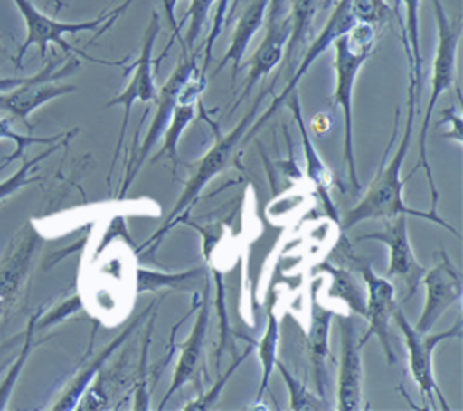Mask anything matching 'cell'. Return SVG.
<instances>
[{"instance_id": "cell-1", "label": "cell", "mask_w": 463, "mask_h": 411, "mask_svg": "<svg viewBox=\"0 0 463 411\" xmlns=\"http://www.w3.org/2000/svg\"><path fill=\"white\" fill-rule=\"evenodd\" d=\"M416 101H418V91H416L414 83L409 81V87H407V118H405V127H403L402 141L398 143V148H396L392 158L387 159V152H385V156H383L385 163L382 165V168L376 174V177L371 181L367 192L338 221L342 234H345L349 228H353L354 225H358L362 221L391 219V217H394L398 214H403V215L423 217V219H427L430 223L441 225L443 228L452 232L456 237H459L458 230L450 223H447L439 214H434L430 210L429 212L414 210V208L407 206V203L403 199V186H405V181L409 177L402 179L400 174H402V165H403L405 156H407L409 147H411L414 116H416Z\"/></svg>"}, {"instance_id": "cell-2", "label": "cell", "mask_w": 463, "mask_h": 411, "mask_svg": "<svg viewBox=\"0 0 463 411\" xmlns=\"http://www.w3.org/2000/svg\"><path fill=\"white\" fill-rule=\"evenodd\" d=\"M376 43V27L373 24L356 22L345 34L333 42L335 58L333 67L336 74V87L333 94V109H342L344 116V161L347 177L354 192L360 190L354 147H353V94L358 72L369 58Z\"/></svg>"}, {"instance_id": "cell-3", "label": "cell", "mask_w": 463, "mask_h": 411, "mask_svg": "<svg viewBox=\"0 0 463 411\" xmlns=\"http://www.w3.org/2000/svg\"><path fill=\"white\" fill-rule=\"evenodd\" d=\"M434 18H436V27H438V45H436V56L432 63V81H430V96L425 107V114L421 119L420 127V136H418V148H420V159L411 172V176L420 168L425 170V177L429 183L430 190V212L438 214V188L432 177V168L429 163V154H427V134L430 129L432 121V112L434 107L439 100V96L454 85L456 80V54H458V45L461 38V18L450 20L441 0H430Z\"/></svg>"}, {"instance_id": "cell-4", "label": "cell", "mask_w": 463, "mask_h": 411, "mask_svg": "<svg viewBox=\"0 0 463 411\" xmlns=\"http://www.w3.org/2000/svg\"><path fill=\"white\" fill-rule=\"evenodd\" d=\"M277 81V76L275 80L266 85L257 96L255 100L251 101L248 112L239 119V123L226 134V136H219L217 141L213 143V147L199 159L197 167L194 168V174L190 176V179L184 183V188L177 199V203L174 205V208L170 210L166 221L163 223V226L145 243V246H139L136 252H141L143 248H146L148 244L152 243H157L161 241V237L181 219V214H184L186 210L192 208V205L195 203V199L199 197V194L203 192V188L219 174L222 172L230 163H232V158H233V152L235 148L239 147L241 139L244 138L246 130L251 127V123L255 121V118L259 116V109H260V103L264 101V98L271 92L273 85Z\"/></svg>"}, {"instance_id": "cell-5", "label": "cell", "mask_w": 463, "mask_h": 411, "mask_svg": "<svg viewBox=\"0 0 463 411\" xmlns=\"http://www.w3.org/2000/svg\"><path fill=\"white\" fill-rule=\"evenodd\" d=\"M392 320L396 322V326L400 328L403 339H405V348H407V353H409V369H411V375L414 378V382L418 384L420 387V395H421V404H423V409H430L432 404H434V397H438L439 404H441V409H450L439 386L436 384V378H434V369H432V355H434V349L436 346L441 342V340H447V339H461L463 335V326H461V315L456 317L454 324L445 330V331H439V333H421L418 331L405 317L403 310L400 306L394 308L392 311Z\"/></svg>"}, {"instance_id": "cell-6", "label": "cell", "mask_w": 463, "mask_h": 411, "mask_svg": "<svg viewBox=\"0 0 463 411\" xmlns=\"http://www.w3.org/2000/svg\"><path fill=\"white\" fill-rule=\"evenodd\" d=\"M16 9L20 11V14L24 16L25 22V29H27V36L22 43V47L18 49V54L14 58L16 65H20L22 58L25 56V53L29 51V47L36 45L40 49V56L45 58L47 56V49L51 43H56L65 54H78L81 58H87L94 63H101V65H125L127 60H116V62H109V60H98L89 56L85 51L72 47L69 42H65V34H76L81 31H98V27L107 20V13H101L99 16L92 18V20H85V22H61L56 18L47 16L45 13H42L31 0H13Z\"/></svg>"}, {"instance_id": "cell-7", "label": "cell", "mask_w": 463, "mask_h": 411, "mask_svg": "<svg viewBox=\"0 0 463 411\" xmlns=\"http://www.w3.org/2000/svg\"><path fill=\"white\" fill-rule=\"evenodd\" d=\"M78 67L80 60L72 54H67V60L61 67H58V60L49 62L38 74L24 76L20 85L7 91L5 94H0V110L13 114L24 125L31 127L29 116L33 110L58 96L76 91V85L58 83V80L71 76Z\"/></svg>"}, {"instance_id": "cell-8", "label": "cell", "mask_w": 463, "mask_h": 411, "mask_svg": "<svg viewBox=\"0 0 463 411\" xmlns=\"http://www.w3.org/2000/svg\"><path fill=\"white\" fill-rule=\"evenodd\" d=\"M157 34H159V14L156 11H152L150 13V22H148V25L145 29V34H143V43H141L139 56L134 63H130L125 69V72H132V76H130L127 87L107 103V107H112V105H121L123 107V121H121V127H119V138H118V143H116V148H114V158H112L110 168L114 167V163L119 156V150L123 147L132 105L136 101L152 103L157 96V85H156V80H154V72L159 67L161 60H154V56H152Z\"/></svg>"}, {"instance_id": "cell-9", "label": "cell", "mask_w": 463, "mask_h": 411, "mask_svg": "<svg viewBox=\"0 0 463 411\" xmlns=\"http://www.w3.org/2000/svg\"><path fill=\"white\" fill-rule=\"evenodd\" d=\"M344 257H347V261L351 263V266L362 273V279L367 286V299H365V313L364 317L367 319V331L364 333V337H358L360 346H364L371 337H376L380 340V346L387 357L389 364L396 362V353L392 349V342H391V319H392V311L398 306L396 302V286L392 284V281H389L387 277L376 275L371 268L369 263L362 261V257L354 255L349 248L344 250L342 253Z\"/></svg>"}, {"instance_id": "cell-10", "label": "cell", "mask_w": 463, "mask_h": 411, "mask_svg": "<svg viewBox=\"0 0 463 411\" xmlns=\"http://www.w3.org/2000/svg\"><path fill=\"white\" fill-rule=\"evenodd\" d=\"M195 67H199L197 65V53H190V54L183 53V58L177 63V67L172 71L168 80L161 85V89H157V96L154 100L157 103L156 114L152 118V123L146 130L145 139L141 141V147H139L137 154L128 159V165H127L125 176H123V183H121V190L118 194L119 199L127 194L128 186L132 185V181L139 174V170H141L145 159L148 158L150 150L156 147L159 138H163V134L166 130V125L172 118V112H174V107H175V101H177V94H179L183 83L188 80V76L194 72Z\"/></svg>"}, {"instance_id": "cell-11", "label": "cell", "mask_w": 463, "mask_h": 411, "mask_svg": "<svg viewBox=\"0 0 463 411\" xmlns=\"http://www.w3.org/2000/svg\"><path fill=\"white\" fill-rule=\"evenodd\" d=\"M362 239H373L383 243L389 248V266L385 270V277L389 281H396L402 286L400 302L409 301L416 293L425 268L418 263L412 252L407 232V215L398 214L391 217L380 232L364 234L358 237V241Z\"/></svg>"}, {"instance_id": "cell-12", "label": "cell", "mask_w": 463, "mask_h": 411, "mask_svg": "<svg viewBox=\"0 0 463 411\" xmlns=\"http://www.w3.org/2000/svg\"><path fill=\"white\" fill-rule=\"evenodd\" d=\"M354 24H356V18H354L353 13H351V0L335 2L333 13L329 14V18H327V22L324 24L322 31L318 33V36H315V38L309 42V45L306 47V53L302 54V58H300V62H298V67L291 72V76H289L288 83L284 85V89L280 91V94H279L277 98H273V101L269 103V107H268L260 116H257L255 121L251 123V127L246 130V134H244V139H246V141L257 134V130L275 114V110H277V109L286 101V98L297 89L300 78L307 72V69L313 65V62H315L324 51H327L338 36L345 34Z\"/></svg>"}, {"instance_id": "cell-13", "label": "cell", "mask_w": 463, "mask_h": 411, "mask_svg": "<svg viewBox=\"0 0 463 411\" xmlns=\"http://www.w3.org/2000/svg\"><path fill=\"white\" fill-rule=\"evenodd\" d=\"M439 263L430 270H425L421 282L425 286V306L416 322V330L427 333L434 328L439 317L456 302L461 301L463 284L461 275L445 250H439Z\"/></svg>"}, {"instance_id": "cell-14", "label": "cell", "mask_w": 463, "mask_h": 411, "mask_svg": "<svg viewBox=\"0 0 463 411\" xmlns=\"http://www.w3.org/2000/svg\"><path fill=\"white\" fill-rule=\"evenodd\" d=\"M340 330V362L336 382V407L340 411H358L362 407V355L354 319L335 313Z\"/></svg>"}, {"instance_id": "cell-15", "label": "cell", "mask_w": 463, "mask_h": 411, "mask_svg": "<svg viewBox=\"0 0 463 411\" xmlns=\"http://www.w3.org/2000/svg\"><path fill=\"white\" fill-rule=\"evenodd\" d=\"M210 275H204V292H203V301L199 306V311L195 315L192 333L188 339L179 346L181 353L177 358V366L172 375V382L159 404V409L165 407V404L172 398L175 391H179L186 382H190L201 369L204 362V340L208 333V324H210Z\"/></svg>"}, {"instance_id": "cell-16", "label": "cell", "mask_w": 463, "mask_h": 411, "mask_svg": "<svg viewBox=\"0 0 463 411\" xmlns=\"http://www.w3.org/2000/svg\"><path fill=\"white\" fill-rule=\"evenodd\" d=\"M40 243V234L31 223H27L13 237L0 259V301L5 306L14 301Z\"/></svg>"}, {"instance_id": "cell-17", "label": "cell", "mask_w": 463, "mask_h": 411, "mask_svg": "<svg viewBox=\"0 0 463 411\" xmlns=\"http://www.w3.org/2000/svg\"><path fill=\"white\" fill-rule=\"evenodd\" d=\"M320 281V279H318ZM317 281L311 284V313H309V330L306 335L307 355L315 375L317 393L327 400L329 375H327V360H329V330L335 311L324 308L317 301Z\"/></svg>"}, {"instance_id": "cell-18", "label": "cell", "mask_w": 463, "mask_h": 411, "mask_svg": "<svg viewBox=\"0 0 463 411\" xmlns=\"http://www.w3.org/2000/svg\"><path fill=\"white\" fill-rule=\"evenodd\" d=\"M288 103V109L289 112L293 114V119L297 121L298 125V130H300V138H302V152H304V161H306V176L307 179L313 183L320 201H322V206L326 210V214L335 221L338 223L340 221V215H338V208L336 205L333 203V197H331V188H333V176L329 172V168L326 167V163L322 161L320 154L317 152L315 145H313V139L309 136V130L304 123V114H302V105H300V96L297 91H293L286 101Z\"/></svg>"}, {"instance_id": "cell-19", "label": "cell", "mask_w": 463, "mask_h": 411, "mask_svg": "<svg viewBox=\"0 0 463 411\" xmlns=\"http://www.w3.org/2000/svg\"><path fill=\"white\" fill-rule=\"evenodd\" d=\"M289 36V16L282 18L280 22L275 24H268L266 25V34L262 38V42L259 43V47L255 49V53L251 54V58L248 60V78L244 81V89L241 92V96L235 100L233 107L230 109V114L242 105V101L250 96V92L253 91V87L264 78L268 76L284 58V49H286V42Z\"/></svg>"}, {"instance_id": "cell-20", "label": "cell", "mask_w": 463, "mask_h": 411, "mask_svg": "<svg viewBox=\"0 0 463 411\" xmlns=\"http://www.w3.org/2000/svg\"><path fill=\"white\" fill-rule=\"evenodd\" d=\"M268 2L269 0H250L248 5L244 7V11L241 13L233 34H232V42L224 53V56L221 58L219 65L215 67V72H221L228 63H232V83L235 81L239 69L242 65L246 49L251 42V38L255 36V33L260 29V25L266 20V11H268Z\"/></svg>"}, {"instance_id": "cell-21", "label": "cell", "mask_w": 463, "mask_h": 411, "mask_svg": "<svg viewBox=\"0 0 463 411\" xmlns=\"http://www.w3.org/2000/svg\"><path fill=\"white\" fill-rule=\"evenodd\" d=\"M322 0H291L289 2V36L284 49V69L286 72L295 71L297 58L300 56L304 45L309 42L313 31V20Z\"/></svg>"}, {"instance_id": "cell-22", "label": "cell", "mask_w": 463, "mask_h": 411, "mask_svg": "<svg viewBox=\"0 0 463 411\" xmlns=\"http://www.w3.org/2000/svg\"><path fill=\"white\" fill-rule=\"evenodd\" d=\"M146 313H148V308H146L141 315H137V319L132 320L116 339H112V340L107 344V348H103L101 353H99L96 358L90 360L89 366H85V368L80 371V375L69 384V387L65 389V393L56 400V404L52 406V409H74V407H76L78 400L81 398V395L85 393V389H87V386L92 382V378L98 375V371L101 369V366H103V364L107 362V358L127 340V337H128V335L136 330V326L146 317Z\"/></svg>"}, {"instance_id": "cell-23", "label": "cell", "mask_w": 463, "mask_h": 411, "mask_svg": "<svg viewBox=\"0 0 463 411\" xmlns=\"http://www.w3.org/2000/svg\"><path fill=\"white\" fill-rule=\"evenodd\" d=\"M402 4L405 9V20L402 22V29L409 63V81L414 83L416 91L420 92L423 76V56L420 47V0H402Z\"/></svg>"}, {"instance_id": "cell-24", "label": "cell", "mask_w": 463, "mask_h": 411, "mask_svg": "<svg viewBox=\"0 0 463 411\" xmlns=\"http://www.w3.org/2000/svg\"><path fill=\"white\" fill-rule=\"evenodd\" d=\"M313 272L326 273V275L331 277L329 297H335V299L342 301L351 311H354L358 315L365 313V299H364L362 286L349 270L324 261V263L317 264Z\"/></svg>"}, {"instance_id": "cell-25", "label": "cell", "mask_w": 463, "mask_h": 411, "mask_svg": "<svg viewBox=\"0 0 463 411\" xmlns=\"http://www.w3.org/2000/svg\"><path fill=\"white\" fill-rule=\"evenodd\" d=\"M273 297H268L266 302V311H268V324H266V331L262 335V339L259 342H251L253 346H257V353H259V360H260V368H262V375H260V384H259V391L255 397V404H260L264 393L268 391L269 380H271V373L275 369V362H277V346H279V319L275 315L273 310Z\"/></svg>"}, {"instance_id": "cell-26", "label": "cell", "mask_w": 463, "mask_h": 411, "mask_svg": "<svg viewBox=\"0 0 463 411\" xmlns=\"http://www.w3.org/2000/svg\"><path fill=\"white\" fill-rule=\"evenodd\" d=\"M204 272L201 268H194L188 272H179V273H163V272H152V270H143L137 268L136 272V292L143 293V292H152L157 288H177V290H184V284H197V279L203 275Z\"/></svg>"}, {"instance_id": "cell-27", "label": "cell", "mask_w": 463, "mask_h": 411, "mask_svg": "<svg viewBox=\"0 0 463 411\" xmlns=\"http://www.w3.org/2000/svg\"><path fill=\"white\" fill-rule=\"evenodd\" d=\"M275 368L280 371L288 393H289V409L291 411H324V409H331L329 402L324 400L320 395H313L304 382H300L284 364L282 360L277 358Z\"/></svg>"}, {"instance_id": "cell-28", "label": "cell", "mask_w": 463, "mask_h": 411, "mask_svg": "<svg viewBox=\"0 0 463 411\" xmlns=\"http://www.w3.org/2000/svg\"><path fill=\"white\" fill-rule=\"evenodd\" d=\"M38 317H40V313L31 315V319H29V322H27V330H25V339H24L22 351H20V355L16 357L13 368L7 371L4 382L0 384V409L5 407V404H7V400H9V395H11L14 384H16V380H18V375H20V371H22V368H24L27 357H29L31 351H33V339H34Z\"/></svg>"}, {"instance_id": "cell-29", "label": "cell", "mask_w": 463, "mask_h": 411, "mask_svg": "<svg viewBox=\"0 0 463 411\" xmlns=\"http://www.w3.org/2000/svg\"><path fill=\"white\" fill-rule=\"evenodd\" d=\"M76 130H71V132H67L61 139H58L52 147H49L47 150H43L42 154H38L36 158H33V159H25L24 163H22V167L9 177V179H5V181H2L0 183V199H4V197H7V196H11V194H14L18 188H22L24 185H27V183H31V181H36V179H31L29 177V172L33 170V167H36L42 159H45L47 156H51L54 150H58L60 147H63L65 143H67V139L74 134Z\"/></svg>"}, {"instance_id": "cell-30", "label": "cell", "mask_w": 463, "mask_h": 411, "mask_svg": "<svg viewBox=\"0 0 463 411\" xmlns=\"http://www.w3.org/2000/svg\"><path fill=\"white\" fill-rule=\"evenodd\" d=\"M217 0H192L190 2V7L186 9L183 20L179 22V27L183 29V25L188 22V31H186V38L184 40V49L186 53H192L195 42L199 40L201 33H203V27L210 16V11L213 7Z\"/></svg>"}, {"instance_id": "cell-31", "label": "cell", "mask_w": 463, "mask_h": 411, "mask_svg": "<svg viewBox=\"0 0 463 411\" xmlns=\"http://www.w3.org/2000/svg\"><path fill=\"white\" fill-rule=\"evenodd\" d=\"M250 344H251V342H250ZM250 351H251V346H248V348H246V351H244L241 357H235V358H233V362H230L228 369H226V371L217 378V382L212 386V389H208L206 393H203L199 398H195V400L188 402L183 409H184V411H194V409H199V411H203V409H212V407H213V404L219 400L221 391H222V387L226 386L228 378L235 373V369L241 366L242 358L250 355Z\"/></svg>"}, {"instance_id": "cell-32", "label": "cell", "mask_w": 463, "mask_h": 411, "mask_svg": "<svg viewBox=\"0 0 463 411\" xmlns=\"http://www.w3.org/2000/svg\"><path fill=\"white\" fill-rule=\"evenodd\" d=\"M63 136H65V132H60V134H56V136H51V138L24 136V134H18V132L13 130L9 118H0V139H4V138H5V139H13L14 145H16L14 152H13L9 158H5V161L2 163V167H5V165H9L11 161L22 158V152L25 150V147H29V145H33V143H56V141L61 139Z\"/></svg>"}, {"instance_id": "cell-33", "label": "cell", "mask_w": 463, "mask_h": 411, "mask_svg": "<svg viewBox=\"0 0 463 411\" xmlns=\"http://www.w3.org/2000/svg\"><path fill=\"white\" fill-rule=\"evenodd\" d=\"M156 320V313L150 315V322L146 328V335H145V344H143V351H141V362H139V369H137V382H136V398H134V409H148V402H150V395L146 391V355H148V342H150V331Z\"/></svg>"}, {"instance_id": "cell-34", "label": "cell", "mask_w": 463, "mask_h": 411, "mask_svg": "<svg viewBox=\"0 0 463 411\" xmlns=\"http://www.w3.org/2000/svg\"><path fill=\"white\" fill-rule=\"evenodd\" d=\"M228 5H230V0H217V7H215V13H213V20H212V27L208 31V36L204 40V45H201L203 49V67L201 71L206 72L210 62H212V51H213V45L224 27V22H226V13H228Z\"/></svg>"}, {"instance_id": "cell-35", "label": "cell", "mask_w": 463, "mask_h": 411, "mask_svg": "<svg viewBox=\"0 0 463 411\" xmlns=\"http://www.w3.org/2000/svg\"><path fill=\"white\" fill-rule=\"evenodd\" d=\"M161 2V5H163V13H165V18H166V22H168V25H170V29H172V36H170V42L166 43V47L163 49V53H161V60L168 54V51H170V47H172V43H174V40H177L179 43H181V49H183V53H186V49H184V42H183V36H181V27H179V22L175 20V5H177V2L179 0H159Z\"/></svg>"}, {"instance_id": "cell-36", "label": "cell", "mask_w": 463, "mask_h": 411, "mask_svg": "<svg viewBox=\"0 0 463 411\" xmlns=\"http://www.w3.org/2000/svg\"><path fill=\"white\" fill-rule=\"evenodd\" d=\"M78 308H81V299H80L78 295H74L72 299L65 301V302H63L60 308H56L54 311H49V313L45 315V319H43L40 324L36 322V326H38V328H45V326H49V324H54V322L61 320L63 317L74 313Z\"/></svg>"}, {"instance_id": "cell-37", "label": "cell", "mask_w": 463, "mask_h": 411, "mask_svg": "<svg viewBox=\"0 0 463 411\" xmlns=\"http://www.w3.org/2000/svg\"><path fill=\"white\" fill-rule=\"evenodd\" d=\"M443 123L452 125V132H449L445 138L456 139L461 145V141H463L461 139V114H459V110H458V107L454 103L441 110V119H439L438 125H443Z\"/></svg>"}, {"instance_id": "cell-38", "label": "cell", "mask_w": 463, "mask_h": 411, "mask_svg": "<svg viewBox=\"0 0 463 411\" xmlns=\"http://www.w3.org/2000/svg\"><path fill=\"white\" fill-rule=\"evenodd\" d=\"M289 2L291 0H269L264 24L268 25V24H275V22H280L282 18H286L288 11H289Z\"/></svg>"}, {"instance_id": "cell-39", "label": "cell", "mask_w": 463, "mask_h": 411, "mask_svg": "<svg viewBox=\"0 0 463 411\" xmlns=\"http://www.w3.org/2000/svg\"><path fill=\"white\" fill-rule=\"evenodd\" d=\"M239 4H241V0H230V5H228V13H226V22H224V25H228V22L232 20L233 13H235V11H237V7H239Z\"/></svg>"}, {"instance_id": "cell-40", "label": "cell", "mask_w": 463, "mask_h": 411, "mask_svg": "<svg viewBox=\"0 0 463 411\" xmlns=\"http://www.w3.org/2000/svg\"><path fill=\"white\" fill-rule=\"evenodd\" d=\"M333 4H335V0H322V9L327 11V9L333 7Z\"/></svg>"}, {"instance_id": "cell-41", "label": "cell", "mask_w": 463, "mask_h": 411, "mask_svg": "<svg viewBox=\"0 0 463 411\" xmlns=\"http://www.w3.org/2000/svg\"><path fill=\"white\" fill-rule=\"evenodd\" d=\"M51 2H54V0H51Z\"/></svg>"}, {"instance_id": "cell-42", "label": "cell", "mask_w": 463, "mask_h": 411, "mask_svg": "<svg viewBox=\"0 0 463 411\" xmlns=\"http://www.w3.org/2000/svg\"><path fill=\"white\" fill-rule=\"evenodd\" d=\"M0 49H2V47H0Z\"/></svg>"}]
</instances>
